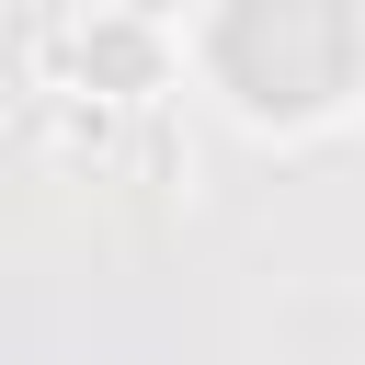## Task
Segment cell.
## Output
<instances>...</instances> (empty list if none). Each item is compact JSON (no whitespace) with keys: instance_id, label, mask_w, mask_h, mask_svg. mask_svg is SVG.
<instances>
[{"instance_id":"cell-1","label":"cell","mask_w":365,"mask_h":365,"mask_svg":"<svg viewBox=\"0 0 365 365\" xmlns=\"http://www.w3.org/2000/svg\"><path fill=\"white\" fill-rule=\"evenodd\" d=\"M217 57L251 103H319L354 68V11L342 0H228Z\"/></svg>"}]
</instances>
